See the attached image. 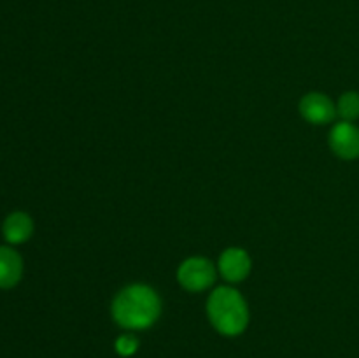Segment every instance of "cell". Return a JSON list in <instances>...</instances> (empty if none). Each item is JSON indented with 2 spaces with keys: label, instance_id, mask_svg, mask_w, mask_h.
<instances>
[{
  "label": "cell",
  "instance_id": "1",
  "mask_svg": "<svg viewBox=\"0 0 359 358\" xmlns=\"http://www.w3.org/2000/svg\"><path fill=\"white\" fill-rule=\"evenodd\" d=\"M112 318L128 330H144L158 321L161 314V298L151 286L142 283L123 288L111 305Z\"/></svg>",
  "mask_w": 359,
  "mask_h": 358
},
{
  "label": "cell",
  "instance_id": "2",
  "mask_svg": "<svg viewBox=\"0 0 359 358\" xmlns=\"http://www.w3.org/2000/svg\"><path fill=\"white\" fill-rule=\"evenodd\" d=\"M207 314L214 329L223 336H238L249 325L248 304L231 286H219L210 293Z\"/></svg>",
  "mask_w": 359,
  "mask_h": 358
},
{
  "label": "cell",
  "instance_id": "3",
  "mask_svg": "<svg viewBox=\"0 0 359 358\" xmlns=\"http://www.w3.org/2000/svg\"><path fill=\"white\" fill-rule=\"evenodd\" d=\"M177 281L188 291H203L216 281V267L203 256H191L179 265Z\"/></svg>",
  "mask_w": 359,
  "mask_h": 358
},
{
  "label": "cell",
  "instance_id": "4",
  "mask_svg": "<svg viewBox=\"0 0 359 358\" xmlns=\"http://www.w3.org/2000/svg\"><path fill=\"white\" fill-rule=\"evenodd\" d=\"M330 147L342 160L359 158V128L349 121H340L330 132Z\"/></svg>",
  "mask_w": 359,
  "mask_h": 358
},
{
  "label": "cell",
  "instance_id": "5",
  "mask_svg": "<svg viewBox=\"0 0 359 358\" xmlns=\"http://www.w3.org/2000/svg\"><path fill=\"white\" fill-rule=\"evenodd\" d=\"M298 109H300L302 118L312 125H326V123H332L337 116L335 104L325 93H318V91L304 95Z\"/></svg>",
  "mask_w": 359,
  "mask_h": 358
},
{
  "label": "cell",
  "instance_id": "6",
  "mask_svg": "<svg viewBox=\"0 0 359 358\" xmlns=\"http://www.w3.org/2000/svg\"><path fill=\"white\" fill-rule=\"evenodd\" d=\"M219 272L230 283H241L251 272V256L248 255V251L242 248H228L226 251H223V255L219 256Z\"/></svg>",
  "mask_w": 359,
  "mask_h": 358
},
{
  "label": "cell",
  "instance_id": "7",
  "mask_svg": "<svg viewBox=\"0 0 359 358\" xmlns=\"http://www.w3.org/2000/svg\"><path fill=\"white\" fill-rule=\"evenodd\" d=\"M23 274L21 256L11 248H0V288H13Z\"/></svg>",
  "mask_w": 359,
  "mask_h": 358
},
{
  "label": "cell",
  "instance_id": "8",
  "mask_svg": "<svg viewBox=\"0 0 359 358\" xmlns=\"http://www.w3.org/2000/svg\"><path fill=\"white\" fill-rule=\"evenodd\" d=\"M34 232V221L25 213H13L4 221V235L13 244H21L28 241Z\"/></svg>",
  "mask_w": 359,
  "mask_h": 358
},
{
  "label": "cell",
  "instance_id": "9",
  "mask_svg": "<svg viewBox=\"0 0 359 358\" xmlns=\"http://www.w3.org/2000/svg\"><path fill=\"white\" fill-rule=\"evenodd\" d=\"M337 114L342 118V121H356L359 118V93L358 91H347L339 98L337 104Z\"/></svg>",
  "mask_w": 359,
  "mask_h": 358
},
{
  "label": "cell",
  "instance_id": "10",
  "mask_svg": "<svg viewBox=\"0 0 359 358\" xmlns=\"http://www.w3.org/2000/svg\"><path fill=\"white\" fill-rule=\"evenodd\" d=\"M137 347H139V340L133 336H121L116 340V351L121 357H130V354L135 353Z\"/></svg>",
  "mask_w": 359,
  "mask_h": 358
}]
</instances>
